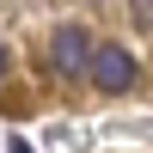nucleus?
<instances>
[{
  "mask_svg": "<svg viewBox=\"0 0 153 153\" xmlns=\"http://www.w3.org/2000/svg\"><path fill=\"white\" fill-rule=\"evenodd\" d=\"M92 55H98V43L80 31V25H61V31L49 37V68H55L61 80H74V74H92Z\"/></svg>",
  "mask_w": 153,
  "mask_h": 153,
  "instance_id": "nucleus-1",
  "label": "nucleus"
},
{
  "mask_svg": "<svg viewBox=\"0 0 153 153\" xmlns=\"http://www.w3.org/2000/svg\"><path fill=\"white\" fill-rule=\"evenodd\" d=\"M135 74H141V68H135V55L123 43H98V55H92V86H98V92H129Z\"/></svg>",
  "mask_w": 153,
  "mask_h": 153,
  "instance_id": "nucleus-2",
  "label": "nucleus"
},
{
  "mask_svg": "<svg viewBox=\"0 0 153 153\" xmlns=\"http://www.w3.org/2000/svg\"><path fill=\"white\" fill-rule=\"evenodd\" d=\"M6 68H12V61H6V43H0V80H6Z\"/></svg>",
  "mask_w": 153,
  "mask_h": 153,
  "instance_id": "nucleus-3",
  "label": "nucleus"
}]
</instances>
